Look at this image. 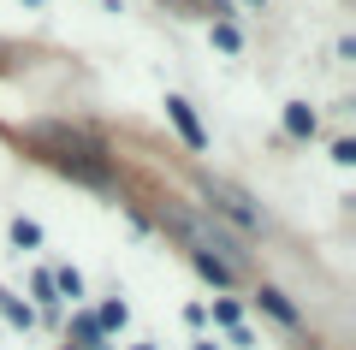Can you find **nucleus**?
<instances>
[{
	"instance_id": "obj_1",
	"label": "nucleus",
	"mask_w": 356,
	"mask_h": 350,
	"mask_svg": "<svg viewBox=\"0 0 356 350\" xmlns=\"http://www.w3.org/2000/svg\"><path fill=\"white\" fill-rule=\"evenodd\" d=\"M166 220H172L178 232H184V238L202 250V255H214V262H226V267H243V255H250L238 238H232V232H220V225L208 220V214H196V208H172Z\"/></svg>"
},
{
	"instance_id": "obj_2",
	"label": "nucleus",
	"mask_w": 356,
	"mask_h": 350,
	"mask_svg": "<svg viewBox=\"0 0 356 350\" xmlns=\"http://www.w3.org/2000/svg\"><path fill=\"white\" fill-rule=\"evenodd\" d=\"M48 161L54 166H65V173H77L83 184H107L113 178V166H107V154L95 149V143H77V137H60V131H48Z\"/></svg>"
},
{
	"instance_id": "obj_3",
	"label": "nucleus",
	"mask_w": 356,
	"mask_h": 350,
	"mask_svg": "<svg viewBox=\"0 0 356 350\" xmlns=\"http://www.w3.org/2000/svg\"><path fill=\"white\" fill-rule=\"evenodd\" d=\"M208 208L232 214V220H238L243 232H255V225H261V214L250 208V196H243V190H232V184H214V178H208Z\"/></svg>"
},
{
	"instance_id": "obj_4",
	"label": "nucleus",
	"mask_w": 356,
	"mask_h": 350,
	"mask_svg": "<svg viewBox=\"0 0 356 350\" xmlns=\"http://www.w3.org/2000/svg\"><path fill=\"white\" fill-rule=\"evenodd\" d=\"M166 119H172V131L191 143V149H208V131H202V119L191 113V101H184V95H166Z\"/></svg>"
},
{
	"instance_id": "obj_5",
	"label": "nucleus",
	"mask_w": 356,
	"mask_h": 350,
	"mask_svg": "<svg viewBox=\"0 0 356 350\" xmlns=\"http://www.w3.org/2000/svg\"><path fill=\"white\" fill-rule=\"evenodd\" d=\"M255 303H261V309L273 315L280 326H297V321H303V315H297L291 303H285V291H273V285H261V291H255Z\"/></svg>"
},
{
	"instance_id": "obj_6",
	"label": "nucleus",
	"mask_w": 356,
	"mask_h": 350,
	"mask_svg": "<svg viewBox=\"0 0 356 350\" xmlns=\"http://www.w3.org/2000/svg\"><path fill=\"white\" fill-rule=\"evenodd\" d=\"M315 107H309V101H291V107H285V131H291V137H315Z\"/></svg>"
},
{
	"instance_id": "obj_7",
	"label": "nucleus",
	"mask_w": 356,
	"mask_h": 350,
	"mask_svg": "<svg viewBox=\"0 0 356 350\" xmlns=\"http://www.w3.org/2000/svg\"><path fill=\"white\" fill-rule=\"evenodd\" d=\"M0 315H6V321H13V326H24V333H30V326H36V309H30V303H18L13 291H0Z\"/></svg>"
},
{
	"instance_id": "obj_8",
	"label": "nucleus",
	"mask_w": 356,
	"mask_h": 350,
	"mask_svg": "<svg viewBox=\"0 0 356 350\" xmlns=\"http://www.w3.org/2000/svg\"><path fill=\"white\" fill-rule=\"evenodd\" d=\"M54 291H60V303H83V273L77 267H60L54 273Z\"/></svg>"
},
{
	"instance_id": "obj_9",
	"label": "nucleus",
	"mask_w": 356,
	"mask_h": 350,
	"mask_svg": "<svg viewBox=\"0 0 356 350\" xmlns=\"http://www.w3.org/2000/svg\"><path fill=\"white\" fill-rule=\"evenodd\" d=\"M36 244H42V225L18 214V220H13V250H36Z\"/></svg>"
},
{
	"instance_id": "obj_10",
	"label": "nucleus",
	"mask_w": 356,
	"mask_h": 350,
	"mask_svg": "<svg viewBox=\"0 0 356 350\" xmlns=\"http://www.w3.org/2000/svg\"><path fill=\"white\" fill-rule=\"evenodd\" d=\"M125 315H131V309H125L119 297H113V303H102V315H95V326H102V338H107V333H119V326H125Z\"/></svg>"
},
{
	"instance_id": "obj_11",
	"label": "nucleus",
	"mask_w": 356,
	"mask_h": 350,
	"mask_svg": "<svg viewBox=\"0 0 356 350\" xmlns=\"http://www.w3.org/2000/svg\"><path fill=\"white\" fill-rule=\"evenodd\" d=\"M196 267H202V273L214 279V285H232V279H238V267H226V262H214V255H202V250H196Z\"/></svg>"
},
{
	"instance_id": "obj_12",
	"label": "nucleus",
	"mask_w": 356,
	"mask_h": 350,
	"mask_svg": "<svg viewBox=\"0 0 356 350\" xmlns=\"http://www.w3.org/2000/svg\"><path fill=\"white\" fill-rule=\"evenodd\" d=\"M214 42H220V48H226V54H238V48H243L238 24H226V18H220V24H214Z\"/></svg>"
},
{
	"instance_id": "obj_13",
	"label": "nucleus",
	"mask_w": 356,
	"mask_h": 350,
	"mask_svg": "<svg viewBox=\"0 0 356 350\" xmlns=\"http://www.w3.org/2000/svg\"><path fill=\"white\" fill-rule=\"evenodd\" d=\"M107 6H113V13H119V0H107Z\"/></svg>"
},
{
	"instance_id": "obj_14",
	"label": "nucleus",
	"mask_w": 356,
	"mask_h": 350,
	"mask_svg": "<svg viewBox=\"0 0 356 350\" xmlns=\"http://www.w3.org/2000/svg\"><path fill=\"white\" fill-rule=\"evenodd\" d=\"M196 350H214V344H196Z\"/></svg>"
},
{
	"instance_id": "obj_15",
	"label": "nucleus",
	"mask_w": 356,
	"mask_h": 350,
	"mask_svg": "<svg viewBox=\"0 0 356 350\" xmlns=\"http://www.w3.org/2000/svg\"><path fill=\"white\" fill-rule=\"evenodd\" d=\"M137 350H154V344H137Z\"/></svg>"
},
{
	"instance_id": "obj_16",
	"label": "nucleus",
	"mask_w": 356,
	"mask_h": 350,
	"mask_svg": "<svg viewBox=\"0 0 356 350\" xmlns=\"http://www.w3.org/2000/svg\"><path fill=\"white\" fill-rule=\"evenodd\" d=\"M30 6H42V0H30Z\"/></svg>"
},
{
	"instance_id": "obj_17",
	"label": "nucleus",
	"mask_w": 356,
	"mask_h": 350,
	"mask_svg": "<svg viewBox=\"0 0 356 350\" xmlns=\"http://www.w3.org/2000/svg\"><path fill=\"white\" fill-rule=\"evenodd\" d=\"M65 350H72V344H65Z\"/></svg>"
}]
</instances>
